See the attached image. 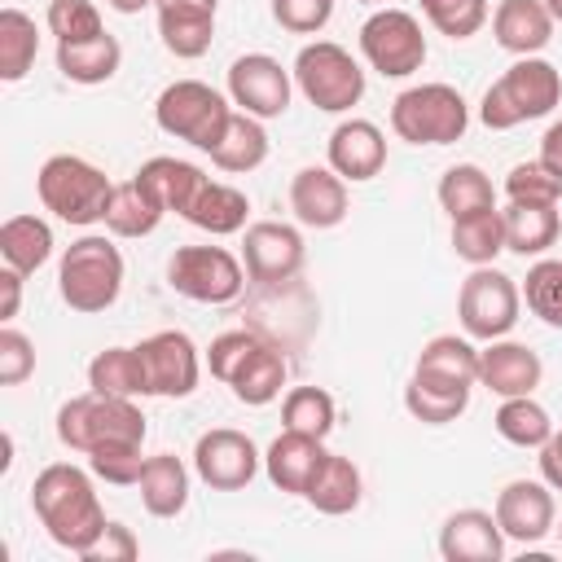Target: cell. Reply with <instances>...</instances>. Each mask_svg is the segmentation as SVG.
<instances>
[{
  "instance_id": "57",
  "label": "cell",
  "mask_w": 562,
  "mask_h": 562,
  "mask_svg": "<svg viewBox=\"0 0 562 562\" xmlns=\"http://www.w3.org/2000/svg\"><path fill=\"white\" fill-rule=\"evenodd\" d=\"M558 536H562V527H558Z\"/></svg>"
},
{
  "instance_id": "41",
  "label": "cell",
  "mask_w": 562,
  "mask_h": 562,
  "mask_svg": "<svg viewBox=\"0 0 562 562\" xmlns=\"http://www.w3.org/2000/svg\"><path fill=\"white\" fill-rule=\"evenodd\" d=\"M522 299L549 329H562V259H536L522 281Z\"/></svg>"
},
{
  "instance_id": "21",
  "label": "cell",
  "mask_w": 562,
  "mask_h": 562,
  "mask_svg": "<svg viewBox=\"0 0 562 562\" xmlns=\"http://www.w3.org/2000/svg\"><path fill=\"white\" fill-rule=\"evenodd\" d=\"M413 382L439 386V391H470L479 382V347L457 334H439L417 351Z\"/></svg>"
},
{
  "instance_id": "30",
  "label": "cell",
  "mask_w": 562,
  "mask_h": 562,
  "mask_svg": "<svg viewBox=\"0 0 562 562\" xmlns=\"http://www.w3.org/2000/svg\"><path fill=\"white\" fill-rule=\"evenodd\" d=\"M0 259L22 277L40 272L53 259V228L40 215H9L0 224Z\"/></svg>"
},
{
  "instance_id": "12",
  "label": "cell",
  "mask_w": 562,
  "mask_h": 562,
  "mask_svg": "<svg viewBox=\"0 0 562 562\" xmlns=\"http://www.w3.org/2000/svg\"><path fill=\"white\" fill-rule=\"evenodd\" d=\"M136 351H140V369H145V395L184 400L198 391L202 356L184 329H158L145 342H136Z\"/></svg>"
},
{
  "instance_id": "9",
  "label": "cell",
  "mask_w": 562,
  "mask_h": 562,
  "mask_svg": "<svg viewBox=\"0 0 562 562\" xmlns=\"http://www.w3.org/2000/svg\"><path fill=\"white\" fill-rule=\"evenodd\" d=\"M167 281H171L176 294H184L193 303L224 307V303L241 299L246 263L224 246H180L167 263Z\"/></svg>"
},
{
  "instance_id": "33",
  "label": "cell",
  "mask_w": 562,
  "mask_h": 562,
  "mask_svg": "<svg viewBox=\"0 0 562 562\" xmlns=\"http://www.w3.org/2000/svg\"><path fill=\"white\" fill-rule=\"evenodd\" d=\"M119 61H123V44L110 31L97 35V40H83V44H57V70L70 83H83V88L114 79Z\"/></svg>"
},
{
  "instance_id": "11",
  "label": "cell",
  "mask_w": 562,
  "mask_h": 562,
  "mask_svg": "<svg viewBox=\"0 0 562 562\" xmlns=\"http://www.w3.org/2000/svg\"><path fill=\"white\" fill-rule=\"evenodd\" d=\"M360 53L364 61L386 75V79H404L413 70H422L426 61V35L422 22L408 9H378L364 18L360 26Z\"/></svg>"
},
{
  "instance_id": "6",
  "label": "cell",
  "mask_w": 562,
  "mask_h": 562,
  "mask_svg": "<svg viewBox=\"0 0 562 562\" xmlns=\"http://www.w3.org/2000/svg\"><path fill=\"white\" fill-rule=\"evenodd\" d=\"M470 127V105L452 83H417L391 101V132L408 145H452Z\"/></svg>"
},
{
  "instance_id": "39",
  "label": "cell",
  "mask_w": 562,
  "mask_h": 562,
  "mask_svg": "<svg viewBox=\"0 0 562 562\" xmlns=\"http://www.w3.org/2000/svg\"><path fill=\"white\" fill-rule=\"evenodd\" d=\"M35 53H40L35 18H26L22 9H0V79L4 83L26 79V70L35 66Z\"/></svg>"
},
{
  "instance_id": "3",
  "label": "cell",
  "mask_w": 562,
  "mask_h": 562,
  "mask_svg": "<svg viewBox=\"0 0 562 562\" xmlns=\"http://www.w3.org/2000/svg\"><path fill=\"white\" fill-rule=\"evenodd\" d=\"M57 290H61V303L70 312H105L114 307L119 290H123V255L110 237L101 233H88L79 241H70L61 250V268H57Z\"/></svg>"
},
{
  "instance_id": "22",
  "label": "cell",
  "mask_w": 562,
  "mask_h": 562,
  "mask_svg": "<svg viewBox=\"0 0 562 562\" xmlns=\"http://www.w3.org/2000/svg\"><path fill=\"white\" fill-rule=\"evenodd\" d=\"M439 553L448 562H501L505 531L487 509H457L439 527Z\"/></svg>"
},
{
  "instance_id": "51",
  "label": "cell",
  "mask_w": 562,
  "mask_h": 562,
  "mask_svg": "<svg viewBox=\"0 0 562 562\" xmlns=\"http://www.w3.org/2000/svg\"><path fill=\"white\" fill-rule=\"evenodd\" d=\"M540 479L562 492V430H553L544 443H540Z\"/></svg>"
},
{
  "instance_id": "7",
  "label": "cell",
  "mask_w": 562,
  "mask_h": 562,
  "mask_svg": "<svg viewBox=\"0 0 562 562\" xmlns=\"http://www.w3.org/2000/svg\"><path fill=\"white\" fill-rule=\"evenodd\" d=\"M228 119H233V105H228L211 83H202V79H176V83H167V88L158 92V101H154V123H158L167 136L189 140V145L202 149V154H211V149L220 145Z\"/></svg>"
},
{
  "instance_id": "10",
  "label": "cell",
  "mask_w": 562,
  "mask_h": 562,
  "mask_svg": "<svg viewBox=\"0 0 562 562\" xmlns=\"http://www.w3.org/2000/svg\"><path fill=\"white\" fill-rule=\"evenodd\" d=\"M518 307H522V290L514 285V277H505L501 268L492 263H479L465 281H461V294H457V316H461V329L479 342H492V338H505L514 325H518Z\"/></svg>"
},
{
  "instance_id": "36",
  "label": "cell",
  "mask_w": 562,
  "mask_h": 562,
  "mask_svg": "<svg viewBox=\"0 0 562 562\" xmlns=\"http://www.w3.org/2000/svg\"><path fill=\"white\" fill-rule=\"evenodd\" d=\"M452 250H457V259H465L474 268L492 263L505 250V215L496 206H487V211L452 220Z\"/></svg>"
},
{
  "instance_id": "4",
  "label": "cell",
  "mask_w": 562,
  "mask_h": 562,
  "mask_svg": "<svg viewBox=\"0 0 562 562\" xmlns=\"http://www.w3.org/2000/svg\"><path fill=\"white\" fill-rule=\"evenodd\" d=\"M57 439L70 452H92L105 443H145V413L132 395H75L57 408Z\"/></svg>"
},
{
  "instance_id": "45",
  "label": "cell",
  "mask_w": 562,
  "mask_h": 562,
  "mask_svg": "<svg viewBox=\"0 0 562 562\" xmlns=\"http://www.w3.org/2000/svg\"><path fill=\"white\" fill-rule=\"evenodd\" d=\"M426 22L448 40H470L487 22V0H422Z\"/></svg>"
},
{
  "instance_id": "48",
  "label": "cell",
  "mask_w": 562,
  "mask_h": 562,
  "mask_svg": "<svg viewBox=\"0 0 562 562\" xmlns=\"http://www.w3.org/2000/svg\"><path fill=\"white\" fill-rule=\"evenodd\" d=\"M272 18L290 35H316L334 18V0H272Z\"/></svg>"
},
{
  "instance_id": "19",
  "label": "cell",
  "mask_w": 562,
  "mask_h": 562,
  "mask_svg": "<svg viewBox=\"0 0 562 562\" xmlns=\"http://www.w3.org/2000/svg\"><path fill=\"white\" fill-rule=\"evenodd\" d=\"M158 9V35L171 57H202L215 40V9L220 0H154Z\"/></svg>"
},
{
  "instance_id": "34",
  "label": "cell",
  "mask_w": 562,
  "mask_h": 562,
  "mask_svg": "<svg viewBox=\"0 0 562 562\" xmlns=\"http://www.w3.org/2000/svg\"><path fill=\"white\" fill-rule=\"evenodd\" d=\"M505 215V250H514V255H544L553 241H558V233H562V215H558V206H531V202H509V211H501Z\"/></svg>"
},
{
  "instance_id": "15",
  "label": "cell",
  "mask_w": 562,
  "mask_h": 562,
  "mask_svg": "<svg viewBox=\"0 0 562 562\" xmlns=\"http://www.w3.org/2000/svg\"><path fill=\"white\" fill-rule=\"evenodd\" d=\"M259 448L233 426H215L193 443V470L215 492H241L259 474Z\"/></svg>"
},
{
  "instance_id": "38",
  "label": "cell",
  "mask_w": 562,
  "mask_h": 562,
  "mask_svg": "<svg viewBox=\"0 0 562 562\" xmlns=\"http://www.w3.org/2000/svg\"><path fill=\"white\" fill-rule=\"evenodd\" d=\"M492 422H496V435H501L505 443H514V448H540V443L553 435L549 408L536 404L531 395H509V400H501V408H496Z\"/></svg>"
},
{
  "instance_id": "35",
  "label": "cell",
  "mask_w": 562,
  "mask_h": 562,
  "mask_svg": "<svg viewBox=\"0 0 562 562\" xmlns=\"http://www.w3.org/2000/svg\"><path fill=\"white\" fill-rule=\"evenodd\" d=\"M435 198H439V206H443L452 220L496 206V189H492L487 171H483V167H474V162H457V167H448V171L439 176Z\"/></svg>"
},
{
  "instance_id": "31",
  "label": "cell",
  "mask_w": 562,
  "mask_h": 562,
  "mask_svg": "<svg viewBox=\"0 0 562 562\" xmlns=\"http://www.w3.org/2000/svg\"><path fill=\"white\" fill-rule=\"evenodd\" d=\"M263 158H268L263 119H255V114H246V110H233V119H228L220 145L211 149V162H215L220 171H237V176H241V171L263 167Z\"/></svg>"
},
{
  "instance_id": "14",
  "label": "cell",
  "mask_w": 562,
  "mask_h": 562,
  "mask_svg": "<svg viewBox=\"0 0 562 562\" xmlns=\"http://www.w3.org/2000/svg\"><path fill=\"white\" fill-rule=\"evenodd\" d=\"M290 70L268 53H241L228 66V101L255 119H281L290 110Z\"/></svg>"
},
{
  "instance_id": "42",
  "label": "cell",
  "mask_w": 562,
  "mask_h": 562,
  "mask_svg": "<svg viewBox=\"0 0 562 562\" xmlns=\"http://www.w3.org/2000/svg\"><path fill=\"white\" fill-rule=\"evenodd\" d=\"M44 22H48V31H53L57 44H83V40L105 35L101 13H97L92 0H48Z\"/></svg>"
},
{
  "instance_id": "43",
  "label": "cell",
  "mask_w": 562,
  "mask_h": 562,
  "mask_svg": "<svg viewBox=\"0 0 562 562\" xmlns=\"http://www.w3.org/2000/svg\"><path fill=\"white\" fill-rule=\"evenodd\" d=\"M465 404H470V391H439V386H422L413 378L404 386V408L422 426H448V422H457L465 413Z\"/></svg>"
},
{
  "instance_id": "50",
  "label": "cell",
  "mask_w": 562,
  "mask_h": 562,
  "mask_svg": "<svg viewBox=\"0 0 562 562\" xmlns=\"http://www.w3.org/2000/svg\"><path fill=\"white\" fill-rule=\"evenodd\" d=\"M136 553H140V544H136L132 527H123V522H105L101 540L83 553V562H132Z\"/></svg>"
},
{
  "instance_id": "24",
  "label": "cell",
  "mask_w": 562,
  "mask_h": 562,
  "mask_svg": "<svg viewBox=\"0 0 562 562\" xmlns=\"http://www.w3.org/2000/svg\"><path fill=\"white\" fill-rule=\"evenodd\" d=\"M492 35L514 57H536L553 40V18L544 0H501L492 13Z\"/></svg>"
},
{
  "instance_id": "1",
  "label": "cell",
  "mask_w": 562,
  "mask_h": 562,
  "mask_svg": "<svg viewBox=\"0 0 562 562\" xmlns=\"http://www.w3.org/2000/svg\"><path fill=\"white\" fill-rule=\"evenodd\" d=\"M31 509L40 518V527L48 531L53 544L70 549V553H88L101 531H105V509L97 501L92 474L70 465V461H53L35 474L31 483Z\"/></svg>"
},
{
  "instance_id": "37",
  "label": "cell",
  "mask_w": 562,
  "mask_h": 562,
  "mask_svg": "<svg viewBox=\"0 0 562 562\" xmlns=\"http://www.w3.org/2000/svg\"><path fill=\"white\" fill-rule=\"evenodd\" d=\"M88 386L101 395H145V369L136 347H105L88 360Z\"/></svg>"
},
{
  "instance_id": "17",
  "label": "cell",
  "mask_w": 562,
  "mask_h": 562,
  "mask_svg": "<svg viewBox=\"0 0 562 562\" xmlns=\"http://www.w3.org/2000/svg\"><path fill=\"white\" fill-rule=\"evenodd\" d=\"M325 154H329V167H334L342 180L360 184V180H373V176L386 167V136H382V127L369 123V119H342V123L329 132Z\"/></svg>"
},
{
  "instance_id": "52",
  "label": "cell",
  "mask_w": 562,
  "mask_h": 562,
  "mask_svg": "<svg viewBox=\"0 0 562 562\" xmlns=\"http://www.w3.org/2000/svg\"><path fill=\"white\" fill-rule=\"evenodd\" d=\"M0 290H4V303H0V321H13V316H18V303H22V272L4 263V272H0Z\"/></svg>"
},
{
  "instance_id": "44",
  "label": "cell",
  "mask_w": 562,
  "mask_h": 562,
  "mask_svg": "<svg viewBox=\"0 0 562 562\" xmlns=\"http://www.w3.org/2000/svg\"><path fill=\"white\" fill-rule=\"evenodd\" d=\"M505 198L509 202H531V206H558L562 202V176H553L540 158L536 162H518L505 176Z\"/></svg>"
},
{
  "instance_id": "27",
  "label": "cell",
  "mask_w": 562,
  "mask_h": 562,
  "mask_svg": "<svg viewBox=\"0 0 562 562\" xmlns=\"http://www.w3.org/2000/svg\"><path fill=\"white\" fill-rule=\"evenodd\" d=\"M140 487V505L154 514V518H176L184 505H189V470L180 457L171 452H158V457H145V470L136 479Z\"/></svg>"
},
{
  "instance_id": "20",
  "label": "cell",
  "mask_w": 562,
  "mask_h": 562,
  "mask_svg": "<svg viewBox=\"0 0 562 562\" xmlns=\"http://www.w3.org/2000/svg\"><path fill=\"white\" fill-rule=\"evenodd\" d=\"M290 211L307 228H334L347 220V180L334 167H303L290 180Z\"/></svg>"
},
{
  "instance_id": "16",
  "label": "cell",
  "mask_w": 562,
  "mask_h": 562,
  "mask_svg": "<svg viewBox=\"0 0 562 562\" xmlns=\"http://www.w3.org/2000/svg\"><path fill=\"white\" fill-rule=\"evenodd\" d=\"M496 522L505 531V540L518 544H540L553 531L558 505H553V487L544 479H514L496 492Z\"/></svg>"
},
{
  "instance_id": "54",
  "label": "cell",
  "mask_w": 562,
  "mask_h": 562,
  "mask_svg": "<svg viewBox=\"0 0 562 562\" xmlns=\"http://www.w3.org/2000/svg\"><path fill=\"white\" fill-rule=\"evenodd\" d=\"M114 13H140L145 4H154V0H105Z\"/></svg>"
},
{
  "instance_id": "5",
  "label": "cell",
  "mask_w": 562,
  "mask_h": 562,
  "mask_svg": "<svg viewBox=\"0 0 562 562\" xmlns=\"http://www.w3.org/2000/svg\"><path fill=\"white\" fill-rule=\"evenodd\" d=\"M35 193H40L44 211H53L57 220L88 228V224L105 220L110 198H114V184L88 158H79V154H53L40 167V176H35Z\"/></svg>"
},
{
  "instance_id": "55",
  "label": "cell",
  "mask_w": 562,
  "mask_h": 562,
  "mask_svg": "<svg viewBox=\"0 0 562 562\" xmlns=\"http://www.w3.org/2000/svg\"><path fill=\"white\" fill-rule=\"evenodd\" d=\"M544 9H549L553 22H562V0H544Z\"/></svg>"
},
{
  "instance_id": "29",
  "label": "cell",
  "mask_w": 562,
  "mask_h": 562,
  "mask_svg": "<svg viewBox=\"0 0 562 562\" xmlns=\"http://www.w3.org/2000/svg\"><path fill=\"white\" fill-rule=\"evenodd\" d=\"M228 386H233V395L241 400V404H250V408H263V404H272L277 395H281V386H285V356L272 347V342H255L250 347V356L237 364V373L228 378Z\"/></svg>"
},
{
  "instance_id": "47",
  "label": "cell",
  "mask_w": 562,
  "mask_h": 562,
  "mask_svg": "<svg viewBox=\"0 0 562 562\" xmlns=\"http://www.w3.org/2000/svg\"><path fill=\"white\" fill-rule=\"evenodd\" d=\"M255 342H259V334H250V329H224L220 338H211V347H206V369H211V378H220V382L228 386V378L237 373V364L250 356Z\"/></svg>"
},
{
  "instance_id": "26",
  "label": "cell",
  "mask_w": 562,
  "mask_h": 562,
  "mask_svg": "<svg viewBox=\"0 0 562 562\" xmlns=\"http://www.w3.org/2000/svg\"><path fill=\"white\" fill-rule=\"evenodd\" d=\"M360 492H364V483H360L356 461L342 457V452H325V461H321L316 479L307 483L303 501H307L316 514L338 518V514H351V509L360 505Z\"/></svg>"
},
{
  "instance_id": "53",
  "label": "cell",
  "mask_w": 562,
  "mask_h": 562,
  "mask_svg": "<svg viewBox=\"0 0 562 562\" xmlns=\"http://www.w3.org/2000/svg\"><path fill=\"white\" fill-rule=\"evenodd\" d=\"M540 162H544L553 176H562V119L540 136Z\"/></svg>"
},
{
  "instance_id": "18",
  "label": "cell",
  "mask_w": 562,
  "mask_h": 562,
  "mask_svg": "<svg viewBox=\"0 0 562 562\" xmlns=\"http://www.w3.org/2000/svg\"><path fill=\"white\" fill-rule=\"evenodd\" d=\"M544 378V364L540 356L527 347V342H514V338H492L483 351H479V382L509 400V395H531Z\"/></svg>"
},
{
  "instance_id": "40",
  "label": "cell",
  "mask_w": 562,
  "mask_h": 562,
  "mask_svg": "<svg viewBox=\"0 0 562 562\" xmlns=\"http://www.w3.org/2000/svg\"><path fill=\"white\" fill-rule=\"evenodd\" d=\"M281 422H285V430L325 439L334 430V395L325 386H294L281 404Z\"/></svg>"
},
{
  "instance_id": "23",
  "label": "cell",
  "mask_w": 562,
  "mask_h": 562,
  "mask_svg": "<svg viewBox=\"0 0 562 562\" xmlns=\"http://www.w3.org/2000/svg\"><path fill=\"white\" fill-rule=\"evenodd\" d=\"M321 461H325V439H312V435H299V430H281L263 452V470H268L272 487L290 492V496L307 492Z\"/></svg>"
},
{
  "instance_id": "32",
  "label": "cell",
  "mask_w": 562,
  "mask_h": 562,
  "mask_svg": "<svg viewBox=\"0 0 562 562\" xmlns=\"http://www.w3.org/2000/svg\"><path fill=\"white\" fill-rule=\"evenodd\" d=\"M167 206L132 176L123 184H114V198H110V211H105V228L114 237H149L158 224H162Z\"/></svg>"
},
{
  "instance_id": "49",
  "label": "cell",
  "mask_w": 562,
  "mask_h": 562,
  "mask_svg": "<svg viewBox=\"0 0 562 562\" xmlns=\"http://www.w3.org/2000/svg\"><path fill=\"white\" fill-rule=\"evenodd\" d=\"M31 373H35V347H31V338L22 329L4 325L0 329V382L4 386H18Z\"/></svg>"
},
{
  "instance_id": "46",
  "label": "cell",
  "mask_w": 562,
  "mask_h": 562,
  "mask_svg": "<svg viewBox=\"0 0 562 562\" xmlns=\"http://www.w3.org/2000/svg\"><path fill=\"white\" fill-rule=\"evenodd\" d=\"M88 470L114 487H132L145 470V457H140V443H105V448H92L88 452Z\"/></svg>"
},
{
  "instance_id": "8",
  "label": "cell",
  "mask_w": 562,
  "mask_h": 562,
  "mask_svg": "<svg viewBox=\"0 0 562 562\" xmlns=\"http://www.w3.org/2000/svg\"><path fill=\"white\" fill-rule=\"evenodd\" d=\"M290 75H294L299 92L316 110H325V114H347L364 97V70H360V61L342 44H334V40L303 44Z\"/></svg>"
},
{
  "instance_id": "2",
  "label": "cell",
  "mask_w": 562,
  "mask_h": 562,
  "mask_svg": "<svg viewBox=\"0 0 562 562\" xmlns=\"http://www.w3.org/2000/svg\"><path fill=\"white\" fill-rule=\"evenodd\" d=\"M562 101V75L544 57H518L479 101V119L492 132H509L527 119H544Z\"/></svg>"
},
{
  "instance_id": "28",
  "label": "cell",
  "mask_w": 562,
  "mask_h": 562,
  "mask_svg": "<svg viewBox=\"0 0 562 562\" xmlns=\"http://www.w3.org/2000/svg\"><path fill=\"white\" fill-rule=\"evenodd\" d=\"M246 215H250V198L224 180H206L202 193L193 198V206L184 211V220L211 237H233L246 228Z\"/></svg>"
},
{
  "instance_id": "56",
  "label": "cell",
  "mask_w": 562,
  "mask_h": 562,
  "mask_svg": "<svg viewBox=\"0 0 562 562\" xmlns=\"http://www.w3.org/2000/svg\"><path fill=\"white\" fill-rule=\"evenodd\" d=\"M360 4H378V0H360Z\"/></svg>"
},
{
  "instance_id": "25",
  "label": "cell",
  "mask_w": 562,
  "mask_h": 562,
  "mask_svg": "<svg viewBox=\"0 0 562 562\" xmlns=\"http://www.w3.org/2000/svg\"><path fill=\"white\" fill-rule=\"evenodd\" d=\"M136 180H140V184H145V189H149L167 211L184 215L211 176H206L198 162H184V158H171V154H154V158H145V162H140Z\"/></svg>"
},
{
  "instance_id": "13",
  "label": "cell",
  "mask_w": 562,
  "mask_h": 562,
  "mask_svg": "<svg viewBox=\"0 0 562 562\" xmlns=\"http://www.w3.org/2000/svg\"><path fill=\"white\" fill-rule=\"evenodd\" d=\"M303 233L281 220H259L241 237V263L255 285H285L303 272Z\"/></svg>"
}]
</instances>
